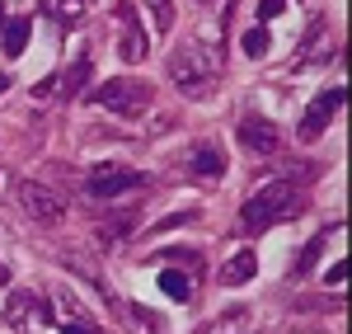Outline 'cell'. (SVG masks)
I'll return each mask as SVG.
<instances>
[{
  "label": "cell",
  "instance_id": "cell-15",
  "mask_svg": "<svg viewBox=\"0 0 352 334\" xmlns=\"http://www.w3.org/2000/svg\"><path fill=\"white\" fill-rule=\"evenodd\" d=\"M28 28H33V19H14V24L5 28V52L10 56H19L28 48Z\"/></svg>",
  "mask_w": 352,
  "mask_h": 334
},
{
  "label": "cell",
  "instance_id": "cell-14",
  "mask_svg": "<svg viewBox=\"0 0 352 334\" xmlns=\"http://www.w3.org/2000/svg\"><path fill=\"white\" fill-rule=\"evenodd\" d=\"M132 231H136V217L132 212H118V217H109V222L99 226V240L113 245V240H122V236H132Z\"/></svg>",
  "mask_w": 352,
  "mask_h": 334
},
{
  "label": "cell",
  "instance_id": "cell-6",
  "mask_svg": "<svg viewBox=\"0 0 352 334\" xmlns=\"http://www.w3.org/2000/svg\"><path fill=\"white\" fill-rule=\"evenodd\" d=\"M151 179L146 174H136V169H122V165H99L94 174H89V194L94 198H122V194H132V189H146Z\"/></svg>",
  "mask_w": 352,
  "mask_h": 334
},
{
  "label": "cell",
  "instance_id": "cell-10",
  "mask_svg": "<svg viewBox=\"0 0 352 334\" xmlns=\"http://www.w3.org/2000/svg\"><path fill=\"white\" fill-rule=\"evenodd\" d=\"M254 273H258V254L254 250H240L230 264H221V282H226V287H240V282H249Z\"/></svg>",
  "mask_w": 352,
  "mask_h": 334
},
{
  "label": "cell",
  "instance_id": "cell-9",
  "mask_svg": "<svg viewBox=\"0 0 352 334\" xmlns=\"http://www.w3.org/2000/svg\"><path fill=\"white\" fill-rule=\"evenodd\" d=\"M122 43H118V52H122V61H146V33H141V24H136L132 10H122Z\"/></svg>",
  "mask_w": 352,
  "mask_h": 334
},
{
  "label": "cell",
  "instance_id": "cell-13",
  "mask_svg": "<svg viewBox=\"0 0 352 334\" xmlns=\"http://www.w3.org/2000/svg\"><path fill=\"white\" fill-rule=\"evenodd\" d=\"M160 287L174 297V302H192V292H197V282H192L188 273H174V269H164V273H160Z\"/></svg>",
  "mask_w": 352,
  "mask_h": 334
},
{
  "label": "cell",
  "instance_id": "cell-17",
  "mask_svg": "<svg viewBox=\"0 0 352 334\" xmlns=\"http://www.w3.org/2000/svg\"><path fill=\"white\" fill-rule=\"evenodd\" d=\"M244 52L249 56H268V28L263 24H254L249 33H244Z\"/></svg>",
  "mask_w": 352,
  "mask_h": 334
},
{
  "label": "cell",
  "instance_id": "cell-3",
  "mask_svg": "<svg viewBox=\"0 0 352 334\" xmlns=\"http://www.w3.org/2000/svg\"><path fill=\"white\" fill-rule=\"evenodd\" d=\"M151 99H155L151 85L132 81V76H118V81L99 85V90L89 94L94 109H109V113H118V118H136V113H146V109H151Z\"/></svg>",
  "mask_w": 352,
  "mask_h": 334
},
{
  "label": "cell",
  "instance_id": "cell-16",
  "mask_svg": "<svg viewBox=\"0 0 352 334\" xmlns=\"http://www.w3.org/2000/svg\"><path fill=\"white\" fill-rule=\"evenodd\" d=\"M324 245H329V231H324V236H315V240L305 245V254L296 259V269H292V273H296V278H305V273L315 269V259H320V250H324Z\"/></svg>",
  "mask_w": 352,
  "mask_h": 334
},
{
  "label": "cell",
  "instance_id": "cell-8",
  "mask_svg": "<svg viewBox=\"0 0 352 334\" xmlns=\"http://www.w3.org/2000/svg\"><path fill=\"white\" fill-rule=\"evenodd\" d=\"M240 141H244V151H254V156H277L282 151V132L272 127L268 118H244Z\"/></svg>",
  "mask_w": 352,
  "mask_h": 334
},
{
  "label": "cell",
  "instance_id": "cell-21",
  "mask_svg": "<svg viewBox=\"0 0 352 334\" xmlns=\"http://www.w3.org/2000/svg\"><path fill=\"white\" fill-rule=\"evenodd\" d=\"M5 278H10V273H5V264H0V282H5Z\"/></svg>",
  "mask_w": 352,
  "mask_h": 334
},
{
  "label": "cell",
  "instance_id": "cell-5",
  "mask_svg": "<svg viewBox=\"0 0 352 334\" xmlns=\"http://www.w3.org/2000/svg\"><path fill=\"white\" fill-rule=\"evenodd\" d=\"M5 325L19 334H33V325H43V320H52V306H47V297H38V292H10V302H5Z\"/></svg>",
  "mask_w": 352,
  "mask_h": 334
},
{
  "label": "cell",
  "instance_id": "cell-2",
  "mask_svg": "<svg viewBox=\"0 0 352 334\" xmlns=\"http://www.w3.org/2000/svg\"><path fill=\"white\" fill-rule=\"evenodd\" d=\"M296 212H300V194L287 184V179H272V184H263L258 194L244 202L240 231L254 236V231H268V226H277V222H292Z\"/></svg>",
  "mask_w": 352,
  "mask_h": 334
},
{
  "label": "cell",
  "instance_id": "cell-7",
  "mask_svg": "<svg viewBox=\"0 0 352 334\" xmlns=\"http://www.w3.org/2000/svg\"><path fill=\"white\" fill-rule=\"evenodd\" d=\"M343 109V85H333V90H324L310 109H305V118H300V141H315L320 132H324L329 123H333V113Z\"/></svg>",
  "mask_w": 352,
  "mask_h": 334
},
{
  "label": "cell",
  "instance_id": "cell-22",
  "mask_svg": "<svg viewBox=\"0 0 352 334\" xmlns=\"http://www.w3.org/2000/svg\"><path fill=\"white\" fill-rule=\"evenodd\" d=\"M0 19H5V0H0Z\"/></svg>",
  "mask_w": 352,
  "mask_h": 334
},
{
  "label": "cell",
  "instance_id": "cell-11",
  "mask_svg": "<svg viewBox=\"0 0 352 334\" xmlns=\"http://www.w3.org/2000/svg\"><path fill=\"white\" fill-rule=\"evenodd\" d=\"M192 174H202V179L226 174V156H221L212 141H197V146H192Z\"/></svg>",
  "mask_w": 352,
  "mask_h": 334
},
{
  "label": "cell",
  "instance_id": "cell-12",
  "mask_svg": "<svg viewBox=\"0 0 352 334\" xmlns=\"http://www.w3.org/2000/svg\"><path fill=\"white\" fill-rule=\"evenodd\" d=\"M85 81H89V56H80L71 71H61V81H56V90H61V99H76L85 90Z\"/></svg>",
  "mask_w": 352,
  "mask_h": 334
},
{
  "label": "cell",
  "instance_id": "cell-20",
  "mask_svg": "<svg viewBox=\"0 0 352 334\" xmlns=\"http://www.w3.org/2000/svg\"><path fill=\"white\" fill-rule=\"evenodd\" d=\"M5 90H10V76H5V71H0V94H5Z\"/></svg>",
  "mask_w": 352,
  "mask_h": 334
},
{
  "label": "cell",
  "instance_id": "cell-4",
  "mask_svg": "<svg viewBox=\"0 0 352 334\" xmlns=\"http://www.w3.org/2000/svg\"><path fill=\"white\" fill-rule=\"evenodd\" d=\"M19 202H24V212L33 217L38 226H61L66 222V198L52 194L47 184H38V179H28V184H19Z\"/></svg>",
  "mask_w": 352,
  "mask_h": 334
},
{
  "label": "cell",
  "instance_id": "cell-1",
  "mask_svg": "<svg viewBox=\"0 0 352 334\" xmlns=\"http://www.w3.org/2000/svg\"><path fill=\"white\" fill-rule=\"evenodd\" d=\"M221 76H226V52L221 48H207L197 38H184L169 52V81H174L179 94H188V99H207L221 85Z\"/></svg>",
  "mask_w": 352,
  "mask_h": 334
},
{
  "label": "cell",
  "instance_id": "cell-18",
  "mask_svg": "<svg viewBox=\"0 0 352 334\" xmlns=\"http://www.w3.org/2000/svg\"><path fill=\"white\" fill-rule=\"evenodd\" d=\"M56 10H61V19H80V14H85V0H56Z\"/></svg>",
  "mask_w": 352,
  "mask_h": 334
},
{
  "label": "cell",
  "instance_id": "cell-19",
  "mask_svg": "<svg viewBox=\"0 0 352 334\" xmlns=\"http://www.w3.org/2000/svg\"><path fill=\"white\" fill-rule=\"evenodd\" d=\"M282 5H287V0H263V10H258V19H272V14H282Z\"/></svg>",
  "mask_w": 352,
  "mask_h": 334
}]
</instances>
